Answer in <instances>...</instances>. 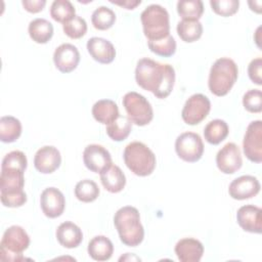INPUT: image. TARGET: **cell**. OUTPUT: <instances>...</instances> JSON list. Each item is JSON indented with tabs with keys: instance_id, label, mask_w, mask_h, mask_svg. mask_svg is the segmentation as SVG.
<instances>
[{
	"instance_id": "6da1fadb",
	"label": "cell",
	"mask_w": 262,
	"mask_h": 262,
	"mask_svg": "<svg viewBox=\"0 0 262 262\" xmlns=\"http://www.w3.org/2000/svg\"><path fill=\"white\" fill-rule=\"evenodd\" d=\"M135 80L139 87L163 99L170 95L175 84V70L171 64L143 57L137 61Z\"/></svg>"
},
{
	"instance_id": "7a4b0ae2",
	"label": "cell",
	"mask_w": 262,
	"mask_h": 262,
	"mask_svg": "<svg viewBox=\"0 0 262 262\" xmlns=\"http://www.w3.org/2000/svg\"><path fill=\"white\" fill-rule=\"evenodd\" d=\"M114 224L121 242L128 247L139 246L144 237L138 210L132 206L120 208L114 216Z\"/></svg>"
},
{
	"instance_id": "3957f363",
	"label": "cell",
	"mask_w": 262,
	"mask_h": 262,
	"mask_svg": "<svg viewBox=\"0 0 262 262\" xmlns=\"http://www.w3.org/2000/svg\"><path fill=\"white\" fill-rule=\"evenodd\" d=\"M24 173V170L17 168H1L0 199L3 206L17 208L26 204Z\"/></svg>"
},
{
	"instance_id": "277c9868",
	"label": "cell",
	"mask_w": 262,
	"mask_h": 262,
	"mask_svg": "<svg viewBox=\"0 0 262 262\" xmlns=\"http://www.w3.org/2000/svg\"><path fill=\"white\" fill-rule=\"evenodd\" d=\"M238 77V69L234 60L229 57H220L211 67L208 86L216 96L226 95Z\"/></svg>"
},
{
	"instance_id": "5b68a950",
	"label": "cell",
	"mask_w": 262,
	"mask_h": 262,
	"mask_svg": "<svg viewBox=\"0 0 262 262\" xmlns=\"http://www.w3.org/2000/svg\"><path fill=\"white\" fill-rule=\"evenodd\" d=\"M123 159L127 168L135 175L145 177L150 175L157 164L152 150L140 141L129 143L123 152Z\"/></svg>"
},
{
	"instance_id": "8992f818",
	"label": "cell",
	"mask_w": 262,
	"mask_h": 262,
	"mask_svg": "<svg viewBox=\"0 0 262 262\" xmlns=\"http://www.w3.org/2000/svg\"><path fill=\"white\" fill-rule=\"evenodd\" d=\"M140 20L147 41L161 40L170 35V16L162 5H148L141 12Z\"/></svg>"
},
{
	"instance_id": "52a82bcc",
	"label": "cell",
	"mask_w": 262,
	"mask_h": 262,
	"mask_svg": "<svg viewBox=\"0 0 262 262\" xmlns=\"http://www.w3.org/2000/svg\"><path fill=\"white\" fill-rule=\"evenodd\" d=\"M30 246V236L19 225L8 227L0 242V259L2 261L19 262L25 260L23 252Z\"/></svg>"
},
{
	"instance_id": "ba28073f",
	"label": "cell",
	"mask_w": 262,
	"mask_h": 262,
	"mask_svg": "<svg viewBox=\"0 0 262 262\" xmlns=\"http://www.w3.org/2000/svg\"><path fill=\"white\" fill-rule=\"evenodd\" d=\"M122 102L131 123L137 126H145L151 122L154 111L151 104L143 95L135 91L127 92Z\"/></svg>"
},
{
	"instance_id": "9c48e42d",
	"label": "cell",
	"mask_w": 262,
	"mask_h": 262,
	"mask_svg": "<svg viewBox=\"0 0 262 262\" xmlns=\"http://www.w3.org/2000/svg\"><path fill=\"white\" fill-rule=\"evenodd\" d=\"M177 156L187 163H195L201 160L204 154L202 137L194 132L181 133L175 140Z\"/></svg>"
},
{
	"instance_id": "30bf717a",
	"label": "cell",
	"mask_w": 262,
	"mask_h": 262,
	"mask_svg": "<svg viewBox=\"0 0 262 262\" xmlns=\"http://www.w3.org/2000/svg\"><path fill=\"white\" fill-rule=\"evenodd\" d=\"M210 111V99L202 93H195L185 101L181 112V118L185 124L193 126L204 121Z\"/></svg>"
},
{
	"instance_id": "8fae6325",
	"label": "cell",
	"mask_w": 262,
	"mask_h": 262,
	"mask_svg": "<svg viewBox=\"0 0 262 262\" xmlns=\"http://www.w3.org/2000/svg\"><path fill=\"white\" fill-rule=\"evenodd\" d=\"M244 154L253 163L262 162V121L251 122L246 130L243 140Z\"/></svg>"
},
{
	"instance_id": "7c38bea8",
	"label": "cell",
	"mask_w": 262,
	"mask_h": 262,
	"mask_svg": "<svg viewBox=\"0 0 262 262\" xmlns=\"http://www.w3.org/2000/svg\"><path fill=\"white\" fill-rule=\"evenodd\" d=\"M83 162L88 170L99 174L113 164L110 151L99 144H89L84 148Z\"/></svg>"
},
{
	"instance_id": "4fadbf2b",
	"label": "cell",
	"mask_w": 262,
	"mask_h": 262,
	"mask_svg": "<svg viewBox=\"0 0 262 262\" xmlns=\"http://www.w3.org/2000/svg\"><path fill=\"white\" fill-rule=\"evenodd\" d=\"M217 168L224 174H233L241 169L243 165V158L239 147L233 143L228 142L216 155Z\"/></svg>"
},
{
	"instance_id": "5bb4252c",
	"label": "cell",
	"mask_w": 262,
	"mask_h": 262,
	"mask_svg": "<svg viewBox=\"0 0 262 262\" xmlns=\"http://www.w3.org/2000/svg\"><path fill=\"white\" fill-rule=\"evenodd\" d=\"M40 206L46 217L57 218L61 216L64 211L66 200L58 188L47 187L41 192Z\"/></svg>"
},
{
	"instance_id": "9a60e30c",
	"label": "cell",
	"mask_w": 262,
	"mask_h": 262,
	"mask_svg": "<svg viewBox=\"0 0 262 262\" xmlns=\"http://www.w3.org/2000/svg\"><path fill=\"white\" fill-rule=\"evenodd\" d=\"M260 188V182L255 176L243 175L231 181L228 186V193L232 199L243 201L257 195Z\"/></svg>"
},
{
	"instance_id": "2e32d148",
	"label": "cell",
	"mask_w": 262,
	"mask_h": 262,
	"mask_svg": "<svg viewBox=\"0 0 262 262\" xmlns=\"http://www.w3.org/2000/svg\"><path fill=\"white\" fill-rule=\"evenodd\" d=\"M80 53L78 48L71 43L60 44L53 53V62L55 68L64 74L71 73L78 67Z\"/></svg>"
},
{
	"instance_id": "e0dca14e",
	"label": "cell",
	"mask_w": 262,
	"mask_h": 262,
	"mask_svg": "<svg viewBox=\"0 0 262 262\" xmlns=\"http://www.w3.org/2000/svg\"><path fill=\"white\" fill-rule=\"evenodd\" d=\"M61 164L59 150L52 145L39 148L34 157V166L42 174H50L56 171Z\"/></svg>"
},
{
	"instance_id": "ac0fdd59",
	"label": "cell",
	"mask_w": 262,
	"mask_h": 262,
	"mask_svg": "<svg viewBox=\"0 0 262 262\" xmlns=\"http://www.w3.org/2000/svg\"><path fill=\"white\" fill-rule=\"evenodd\" d=\"M262 210L254 205L242 206L236 212V221L245 231L251 233L262 232Z\"/></svg>"
},
{
	"instance_id": "d6986e66",
	"label": "cell",
	"mask_w": 262,
	"mask_h": 262,
	"mask_svg": "<svg viewBox=\"0 0 262 262\" xmlns=\"http://www.w3.org/2000/svg\"><path fill=\"white\" fill-rule=\"evenodd\" d=\"M86 46L90 56L99 63H111L116 57V49L113 43L104 38L92 37L87 41Z\"/></svg>"
},
{
	"instance_id": "ffe728a7",
	"label": "cell",
	"mask_w": 262,
	"mask_h": 262,
	"mask_svg": "<svg viewBox=\"0 0 262 262\" xmlns=\"http://www.w3.org/2000/svg\"><path fill=\"white\" fill-rule=\"evenodd\" d=\"M174 251L181 262H199L204 254V246L196 238L184 237L177 242Z\"/></svg>"
},
{
	"instance_id": "44dd1931",
	"label": "cell",
	"mask_w": 262,
	"mask_h": 262,
	"mask_svg": "<svg viewBox=\"0 0 262 262\" xmlns=\"http://www.w3.org/2000/svg\"><path fill=\"white\" fill-rule=\"evenodd\" d=\"M55 235L57 242L67 249L77 248L83 241V232L81 228L71 221H66L59 224Z\"/></svg>"
},
{
	"instance_id": "7402d4cb",
	"label": "cell",
	"mask_w": 262,
	"mask_h": 262,
	"mask_svg": "<svg viewBox=\"0 0 262 262\" xmlns=\"http://www.w3.org/2000/svg\"><path fill=\"white\" fill-rule=\"evenodd\" d=\"M100 181L105 190L112 193H118L126 185V176L119 166L112 164L100 173Z\"/></svg>"
},
{
	"instance_id": "603a6c76",
	"label": "cell",
	"mask_w": 262,
	"mask_h": 262,
	"mask_svg": "<svg viewBox=\"0 0 262 262\" xmlns=\"http://www.w3.org/2000/svg\"><path fill=\"white\" fill-rule=\"evenodd\" d=\"M92 116L98 123L108 125L120 116L118 104L112 99H100L93 104Z\"/></svg>"
},
{
	"instance_id": "cb8c5ba5",
	"label": "cell",
	"mask_w": 262,
	"mask_h": 262,
	"mask_svg": "<svg viewBox=\"0 0 262 262\" xmlns=\"http://www.w3.org/2000/svg\"><path fill=\"white\" fill-rule=\"evenodd\" d=\"M87 251L93 260L106 261L113 256L114 245L108 237L104 235H96L89 242Z\"/></svg>"
},
{
	"instance_id": "d4e9b609",
	"label": "cell",
	"mask_w": 262,
	"mask_h": 262,
	"mask_svg": "<svg viewBox=\"0 0 262 262\" xmlns=\"http://www.w3.org/2000/svg\"><path fill=\"white\" fill-rule=\"evenodd\" d=\"M28 32L34 42L38 44H45L53 36V26L47 19L38 17L30 21Z\"/></svg>"
},
{
	"instance_id": "484cf974",
	"label": "cell",
	"mask_w": 262,
	"mask_h": 262,
	"mask_svg": "<svg viewBox=\"0 0 262 262\" xmlns=\"http://www.w3.org/2000/svg\"><path fill=\"white\" fill-rule=\"evenodd\" d=\"M21 134V123L12 116H3L0 119V139L4 143L16 141Z\"/></svg>"
},
{
	"instance_id": "4316f807",
	"label": "cell",
	"mask_w": 262,
	"mask_h": 262,
	"mask_svg": "<svg viewBox=\"0 0 262 262\" xmlns=\"http://www.w3.org/2000/svg\"><path fill=\"white\" fill-rule=\"evenodd\" d=\"M228 125L221 119L210 121L204 128V137L206 141L213 145H217L222 142L228 136Z\"/></svg>"
},
{
	"instance_id": "83f0119b",
	"label": "cell",
	"mask_w": 262,
	"mask_h": 262,
	"mask_svg": "<svg viewBox=\"0 0 262 262\" xmlns=\"http://www.w3.org/2000/svg\"><path fill=\"white\" fill-rule=\"evenodd\" d=\"M177 34L186 43L199 40L203 35V25L200 20L182 19L177 24Z\"/></svg>"
},
{
	"instance_id": "f1b7e54d",
	"label": "cell",
	"mask_w": 262,
	"mask_h": 262,
	"mask_svg": "<svg viewBox=\"0 0 262 262\" xmlns=\"http://www.w3.org/2000/svg\"><path fill=\"white\" fill-rule=\"evenodd\" d=\"M132 130V123L125 116H119L114 122L106 125L105 131L108 137L114 141L125 140Z\"/></svg>"
},
{
	"instance_id": "f546056e",
	"label": "cell",
	"mask_w": 262,
	"mask_h": 262,
	"mask_svg": "<svg viewBox=\"0 0 262 262\" xmlns=\"http://www.w3.org/2000/svg\"><path fill=\"white\" fill-rule=\"evenodd\" d=\"M177 12L182 19L199 20L204 13L201 0H181L177 2Z\"/></svg>"
},
{
	"instance_id": "4dcf8cb0",
	"label": "cell",
	"mask_w": 262,
	"mask_h": 262,
	"mask_svg": "<svg viewBox=\"0 0 262 262\" xmlns=\"http://www.w3.org/2000/svg\"><path fill=\"white\" fill-rule=\"evenodd\" d=\"M76 15V9L69 0H54L50 7V16L62 25Z\"/></svg>"
},
{
	"instance_id": "1f68e13d",
	"label": "cell",
	"mask_w": 262,
	"mask_h": 262,
	"mask_svg": "<svg viewBox=\"0 0 262 262\" xmlns=\"http://www.w3.org/2000/svg\"><path fill=\"white\" fill-rule=\"evenodd\" d=\"M115 21L116 13L106 6H99L92 12L91 23L96 30H108L114 26Z\"/></svg>"
},
{
	"instance_id": "d6a6232c",
	"label": "cell",
	"mask_w": 262,
	"mask_h": 262,
	"mask_svg": "<svg viewBox=\"0 0 262 262\" xmlns=\"http://www.w3.org/2000/svg\"><path fill=\"white\" fill-rule=\"evenodd\" d=\"M99 192L98 185L91 179L81 180L75 186V195L83 203L94 202L98 198Z\"/></svg>"
},
{
	"instance_id": "836d02e7",
	"label": "cell",
	"mask_w": 262,
	"mask_h": 262,
	"mask_svg": "<svg viewBox=\"0 0 262 262\" xmlns=\"http://www.w3.org/2000/svg\"><path fill=\"white\" fill-rule=\"evenodd\" d=\"M149 50L163 57H170L176 52V41L173 36L169 35L161 40L147 41Z\"/></svg>"
},
{
	"instance_id": "e575fe53",
	"label": "cell",
	"mask_w": 262,
	"mask_h": 262,
	"mask_svg": "<svg viewBox=\"0 0 262 262\" xmlns=\"http://www.w3.org/2000/svg\"><path fill=\"white\" fill-rule=\"evenodd\" d=\"M62 30L71 39H80L87 32V23L83 17L75 15L73 18L62 25Z\"/></svg>"
},
{
	"instance_id": "d590c367",
	"label": "cell",
	"mask_w": 262,
	"mask_h": 262,
	"mask_svg": "<svg viewBox=\"0 0 262 262\" xmlns=\"http://www.w3.org/2000/svg\"><path fill=\"white\" fill-rule=\"evenodd\" d=\"M243 105L250 113H261L262 93L260 89H250L243 96Z\"/></svg>"
},
{
	"instance_id": "8d00e7d4",
	"label": "cell",
	"mask_w": 262,
	"mask_h": 262,
	"mask_svg": "<svg viewBox=\"0 0 262 262\" xmlns=\"http://www.w3.org/2000/svg\"><path fill=\"white\" fill-rule=\"evenodd\" d=\"M212 10L221 16L227 17L233 15L237 12L239 1L238 0H219V1H210Z\"/></svg>"
},
{
	"instance_id": "74e56055",
	"label": "cell",
	"mask_w": 262,
	"mask_h": 262,
	"mask_svg": "<svg viewBox=\"0 0 262 262\" xmlns=\"http://www.w3.org/2000/svg\"><path fill=\"white\" fill-rule=\"evenodd\" d=\"M27 165L28 160L26 155L20 150H12L3 158L1 168H17L26 171Z\"/></svg>"
},
{
	"instance_id": "f35d334b",
	"label": "cell",
	"mask_w": 262,
	"mask_h": 262,
	"mask_svg": "<svg viewBox=\"0 0 262 262\" xmlns=\"http://www.w3.org/2000/svg\"><path fill=\"white\" fill-rule=\"evenodd\" d=\"M248 75L250 80L257 84L262 85V58L257 57L251 60L248 67Z\"/></svg>"
},
{
	"instance_id": "ab89813d",
	"label": "cell",
	"mask_w": 262,
	"mask_h": 262,
	"mask_svg": "<svg viewBox=\"0 0 262 262\" xmlns=\"http://www.w3.org/2000/svg\"><path fill=\"white\" fill-rule=\"evenodd\" d=\"M21 4L27 11L31 13H37L43 10L44 6L46 5V1L45 0H23Z\"/></svg>"
},
{
	"instance_id": "60d3db41",
	"label": "cell",
	"mask_w": 262,
	"mask_h": 262,
	"mask_svg": "<svg viewBox=\"0 0 262 262\" xmlns=\"http://www.w3.org/2000/svg\"><path fill=\"white\" fill-rule=\"evenodd\" d=\"M110 2L115 4V5L121 6V7L125 8V9H128V10L134 9L135 7L140 5V3H141L140 0H124V1H113V0H110Z\"/></svg>"
},
{
	"instance_id": "b9f144b4",
	"label": "cell",
	"mask_w": 262,
	"mask_h": 262,
	"mask_svg": "<svg viewBox=\"0 0 262 262\" xmlns=\"http://www.w3.org/2000/svg\"><path fill=\"white\" fill-rule=\"evenodd\" d=\"M251 10L255 11L256 13H261V5H262V2L261 1H249L248 2Z\"/></svg>"
},
{
	"instance_id": "7bdbcfd3",
	"label": "cell",
	"mask_w": 262,
	"mask_h": 262,
	"mask_svg": "<svg viewBox=\"0 0 262 262\" xmlns=\"http://www.w3.org/2000/svg\"><path fill=\"white\" fill-rule=\"evenodd\" d=\"M260 31H261V27H259L258 29H257V31H256V33H255V41H256V44L258 45V47L259 48H261V45H260V41H261V39H260Z\"/></svg>"
}]
</instances>
